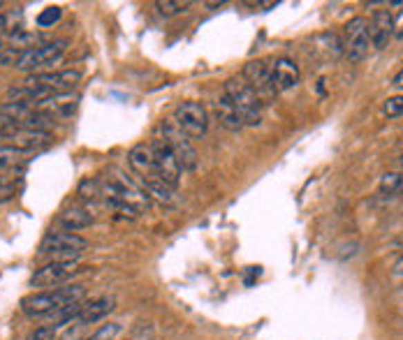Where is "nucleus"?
Returning a JSON list of instances; mask_svg holds the SVG:
<instances>
[{
    "label": "nucleus",
    "instance_id": "f257e3e1",
    "mask_svg": "<svg viewBox=\"0 0 403 340\" xmlns=\"http://www.w3.org/2000/svg\"><path fill=\"white\" fill-rule=\"evenodd\" d=\"M102 195L107 199V204L116 213H121L125 218H137L151 206L149 192L137 185L135 181L125 178L121 171H116L114 176H109L107 181H100Z\"/></svg>",
    "mask_w": 403,
    "mask_h": 340
},
{
    "label": "nucleus",
    "instance_id": "f03ea898",
    "mask_svg": "<svg viewBox=\"0 0 403 340\" xmlns=\"http://www.w3.org/2000/svg\"><path fill=\"white\" fill-rule=\"evenodd\" d=\"M86 290L84 285H70V287H61L54 292H37L21 299V310L28 317H42V315H54L56 310L65 308L72 303H84Z\"/></svg>",
    "mask_w": 403,
    "mask_h": 340
},
{
    "label": "nucleus",
    "instance_id": "7ed1b4c3",
    "mask_svg": "<svg viewBox=\"0 0 403 340\" xmlns=\"http://www.w3.org/2000/svg\"><path fill=\"white\" fill-rule=\"evenodd\" d=\"M153 139L156 142H160L162 146H167V149L171 151V155L178 160V164H181L183 171H193L197 167V151L193 149L190 139L183 135V130L174 123V118L158 123Z\"/></svg>",
    "mask_w": 403,
    "mask_h": 340
},
{
    "label": "nucleus",
    "instance_id": "20e7f679",
    "mask_svg": "<svg viewBox=\"0 0 403 340\" xmlns=\"http://www.w3.org/2000/svg\"><path fill=\"white\" fill-rule=\"evenodd\" d=\"M225 97L236 106V111L241 113L243 125H260L262 121V100L257 97V93L243 82L241 77L227 79L225 84Z\"/></svg>",
    "mask_w": 403,
    "mask_h": 340
},
{
    "label": "nucleus",
    "instance_id": "39448f33",
    "mask_svg": "<svg viewBox=\"0 0 403 340\" xmlns=\"http://www.w3.org/2000/svg\"><path fill=\"white\" fill-rule=\"evenodd\" d=\"M86 248H88V241L75 232H49L39 243V255H51L58 257L56 262H65V259L79 257Z\"/></svg>",
    "mask_w": 403,
    "mask_h": 340
},
{
    "label": "nucleus",
    "instance_id": "423d86ee",
    "mask_svg": "<svg viewBox=\"0 0 403 340\" xmlns=\"http://www.w3.org/2000/svg\"><path fill=\"white\" fill-rule=\"evenodd\" d=\"M68 44H70L68 39H54V42H47V44L37 46V49L21 51V56H19L15 68L26 70V72H35L39 68H49V65L58 63L65 56Z\"/></svg>",
    "mask_w": 403,
    "mask_h": 340
},
{
    "label": "nucleus",
    "instance_id": "0eeeda50",
    "mask_svg": "<svg viewBox=\"0 0 403 340\" xmlns=\"http://www.w3.org/2000/svg\"><path fill=\"white\" fill-rule=\"evenodd\" d=\"M174 123L183 130L188 139H202L209 128V113L202 102H181L174 111Z\"/></svg>",
    "mask_w": 403,
    "mask_h": 340
},
{
    "label": "nucleus",
    "instance_id": "6e6552de",
    "mask_svg": "<svg viewBox=\"0 0 403 340\" xmlns=\"http://www.w3.org/2000/svg\"><path fill=\"white\" fill-rule=\"evenodd\" d=\"M343 51L353 63H359L362 58L368 53V46H371V37H368V21L364 17H355L350 19L343 28Z\"/></svg>",
    "mask_w": 403,
    "mask_h": 340
},
{
    "label": "nucleus",
    "instance_id": "1a4fd4ad",
    "mask_svg": "<svg viewBox=\"0 0 403 340\" xmlns=\"http://www.w3.org/2000/svg\"><path fill=\"white\" fill-rule=\"evenodd\" d=\"M77 273H82V264H79L77 259L51 262L32 273L30 285L32 287H56V285H63V283H68V280H72Z\"/></svg>",
    "mask_w": 403,
    "mask_h": 340
},
{
    "label": "nucleus",
    "instance_id": "9d476101",
    "mask_svg": "<svg viewBox=\"0 0 403 340\" xmlns=\"http://www.w3.org/2000/svg\"><path fill=\"white\" fill-rule=\"evenodd\" d=\"M5 123V121H3ZM0 137L8 142V146L12 149H19L24 153H32V151H39L44 149L51 139H49V132H39V130H17L12 128L10 123H5V128L0 130Z\"/></svg>",
    "mask_w": 403,
    "mask_h": 340
},
{
    "label": "nucleus",
    "instance_id": "9b49d317",
    "mask_svg": "<svg viewBox=\"0 0 403 340\" xmlns=\"http://www.w3.org/2000/svg\"><path fill=\"white\" fill-rule=\"evenodd\" d=\"M128 162L132 167V171L140 178V183H153L162 181L158 176V167H156V155H153V146L151 144H137L132 146L128 153Z\"/></svg>",
    "mask_w": 403,
    "mask_h": 340
},
{
    "label": "nucleus",
    "instance_id": "f8f14e48",
    "mask_svg": "<svg viewBox=\"0 0 403 340\" xmlns=\"http://www.w3.org/2000/svg\"><path fill=\"white\" fill-rule=\"evenodd\" d=\"M299 84V65L292 58H279L269 68V86L272 93H285Z\"/></svg>",
    "mask_w": 403,
    "mask_h": 340
},
{
    "label": "nucleus",
    "instance_id": "ddd939ff",
    "mask_svg": "<svg viewBox=\"0 0 403 340\" xmlns=\"http://www.w3.org/2000/svg\"><path fill=\"white\" fill-rule=\"evenodd\" d=\"M151 146H153V155H156V167H158V176L162 178L165 183L171 185V188L176 190V185L181 183V164H178V160L171 155V151L167 149V146H162L160 142H151Z\"/></svg>",
    "mask_w": 403,
    "mask_h": 340
},
{
    "label": "nucleus",
    "instance_id": "4468645a",
    "mask_svg": "<svg viewBox=\"0 0 403 340\" xmlns=\"http://www.w3.org/2000/svg\"><path fill=\"white\" fill-rule=\"evenodd\" d=\"M79 104V97L77 95H70V93H58V95H49L44 100H39V102L30 104L32 109L42 111L44 116L49 118H65V116H72Z\"/></svg>",
    "mask_w": 403,
    "mask_h": 340
},
{
    "label": "nucleus",
    "instance_id": "2eb2a0df",
    "mask_svg": "<svg viewBox=\"0 0 403 340\" xmlns=\"http://www.w3.org/2000/svg\"><path fill=\"white\" fill-rule=\"evenodd\" d=\"M394 35V17L389 15V10H378L371 17V23H368V37H371V44L375 49H385L389 44V39Z\"/></svg>",
    "mask_w": 403,
    "mask_h": 340
},
{
    "label": "nucleus",
    "instance_id": "dca6fc26",
    "mask_svg": "<svg viewBox=\"0 0 403 340\" xmlns=\"http://www.w3.org/2000/svg\"><path fill=\"white\" fill-rule=\"evenodd\" d=\"M114 308H116V301L111 296L93 299L91 303H84V308H82V312H79V317H77L75 324H82V326L95 324V322H100V319L107 317Z\"/></svg>",
    "mask_w": 403,
    "mask_h": 340
},
{
    "label": "nucleus",
    "instance_id": "f3484780",
    "mask_svg": "<svg viewBox=\"0 0 403 340\" xmlns=\"http://www.w3.org/2000/svg\"><path fill=\"white\" fill-rule=\"evenodd\" d=\"M241 79L257 93V97L262 93H272V86H269V68L264 63H248L243 68Z\"/></svg>",
    "mask_w": 403,
    "mask_h": 340
},
{
    "label": "nucleus",
    "instance_id": "a211bd4d",
    "mask_svg": "<svg viewBox=\"0 0 403 340\" xmlns=\"http://www.w3.org/2000/svg\"><path fill=\"white\" fill-rule=\"evenodd\" d=\"M216 113H218V121H221V125L223 128H227L229 132H239L243 128L241 113L236 111V106L225 97V93L216 100Z\"/></svg>",
    "mask_w": 403,
    "mask_h": 340
},
{
    "label": "nucleus",
    "instance_id": "6ab92c4d",
    "mask_svg": "<svg viewBox=\"0 0 403 340\" xmlns=\"http://www.w3.org/2000/svg\"><path fill=\"white\" fill-rule=\"evenodd\" d=\"M91 223H93V216L86 209H68L58 216V225H61L65 232L86 229V227H91Z\"/></svg>",
    "mask_w": 403,
    "mask_h": 340
},
{
    "label": "nucleus",
    "instance_id": "aec40b11",
    "mask_svg": "<svg viewBox=\"0 0 403 340\" xmlns=\"http://www.w3.org/2000/svg\"><path fill=\"white\" fill-rule=\"evenodd\" d=\"M84 308V303H72V305H65V308L61 310H56L54 315V324H49V326H54V329H61V326H68L72 322H77V317H79V312H82Z\"/></svg>",
    "mask_w": 403,
    "mask_h": 340
},
{
    "label": "nucleus",
    "instance_id": "412c9836",
    "mask_svg": "<svg viewBox=\"0 0 403 340\" xmlns=\"http://www.w3.org/2000/svg\"><path fill=\"white\" fill-rule=\"evenodd\" d=\"M26 160V153L12 146H0V169H12V167L21 164Z\"/></svg>",
    "mask_w": 403,
    "mask_h": 340
},
{
    "label": "nucleus",
    "instance_id": "4be33fe9",
    "mask_svg": "<svg viewBox=\"0 0 403 340\" xmlns=\"http://www.w3.org/2000/svg\"><path fill=\"white\" fill-rule=\"evenodd\" d=\"M156 8L165 17H176V15H183L190 8V3L188 0H158Z\"/></svg>",
    "mask_w": 403,
    "mask_h": 340
},
{
    "label": "nucleus",
    "instance_id": "5701e85b",
    "mask_svg": "<svg viewBox=\"0 0 403 340\" xmlns=\"http://www.w3.org/2000/svg\"><path fill=\"white\" fill-rule=\"evenodd\" d=\"M63 17V10L61 8H44L42 12L37 15V26L39 28H51V26H56L58 21H61Z\"/></svg>",
    "mask_w": 403,
    "mask_h": 340
},
{
    "label": "nucleus",
    "instance_id": "b1692460",
    "mask_svg": "<svg viewBox=\"0 0 403 340\" xmlns=\"http://www.w3.org/2000/svg\"><path fill=\"white\" fill-rule=\"evenodd\" d=\"M380 190L385 192V195L403 192V174H385L380 181Z\"/></svg>",
    "mask_w": 403,
    "mask_h": 340
},
{
    "label": "nucleus",
    "instance_id": "393cba45",
    "mask_svg": "<svg viewBox=\"0 0 403 340\" xmlns=\"http://www.w3.org/2000/svg\"><path fill=\"white\" fill-rule=\"evenodd\" d=\"M79 195H82L84 199H97L102 195V185L97 178H86V181H82V185H79Z\"/></svg>",
    "mask_w": 403,
    "mask_h": 340
},
{
    "label": "nucleus",
    "instance_id": "a878e982",
    "mask_svg": "<svg viewBox=\"0 0 403 340\" xmlns=\"http://www.w3.org/2000/svg\"><path fill=\"white\" fill-rule=\"evenodd\" d=\"M121 333V324L118 322H109V324H102L93 336H88L86 340H116V336Z\"/></svg>",
    "mask_w": 403,
    "mask_h": 340
},
{
    "label": "nucleus",
    "instance_id": "bb28decb",
    "mask_svg": "<svg viewBox=\"0 0 403 340\" xmlns=\"http://www.w3.org/2000/svg\"><path fill=\"white\" fill-rule=\"evenodd\" d=\"M382 113L387 118H396V116H403V95H394L389 97L385 104H382Z\"/></svg>",
    "mask_w": 403,
    "mask_h": 340
},
{
    "label": "nucleus",
    "instance_id": "cd10ccee",
    "mask_svg": "<svg viewBox=\"0 0 403 340\" xmlns=\"http://www.w3.org/2000/svg\"><path fill=\"white\" fill-rule=\"evenodd\" d=\"M28 340H56V329L54 326H37L28 336Z\"/></svg>",
    "mask_w": 403,
    "mask_h": 340
},
{
    "label": "nucleus",
    "instance_id": "c85d7f7f",
    "mask_svg": "<svg viewBox=\"0 0 403 340\" xmlns=\"http://www.w3.org/2000/svg\"><path fill=\"white\" fill-rule=\"evenodd\" d=\"M19 56H21V51L12 49V46H5V49L0 51V65H17Z\"/></svg>",
    "mask_w": 403,
    "mask_h": 340
},
{
    "label": "nucleus",
    "instance_id": "c756f323",
    "mask_svg": "<svg viewBox=\"0 0 403 340\" xmlns=\"http://www.w3.org/2000/svg\"><path fill=\"white\" fill-rule=\"evenodd\" d=\"M82 329H84V326H82V324H77V329H75V331L70 329L61 340H86V338H84V333H82Z\"/></svg>",
    "mask_w": 403,
    "mask_h": 340
},
{
    "label": "nucleus",
    "instance_id": "7c9ffc66",
    "mask_svg": "<svg viewBox=\"0 0 403 340\" xmlns=\"http://www.w3.org/2000/svg\"><path fill=\"white\" fill-rule=\"evenodd\" d=\"M12 190H15V183H5L3 178H0V199L10 197V195H12Z\"/></svg>",
    "mask_w": 403,
    "mask_h": 340
},
{
    "label": "nucleus",
    "instance_id": "2f4dec72",
    "mask_svg": "<svg viewBox=\"0 0 403 340\" xmlns=\"http://www.w3.org/2000/svg\"><path fill=\"white\" fill-rule=\"evenodd\" d=\"M394 35L399 37V39H403V12L399 15V19L394 21Z\"/></svg>",
    "mask_w": 403,
    "mask_h": 340
},
{
    "label": "nucleus",
    "instance_id": "473e14b6",
    "mask_svg": "<svg viewBox=\"0 0 403 340\" xmlns=\"http://www.w3.org/2000/svg\"><path fill=\"white\" fill-rule=\"evenodd\" d=\"M394 86H396V88H403V70L394 77Z\"/></svg>",
    "mask_w": 403,
    "mask_h": 340
},
{
    "label": "nucleus",
    "instance_id": "72a5a7b5",
    "mask_svg": "<svg viewBox=\"0 0 403 340\" xmlns=\"http://www.w3.org/2000/svg\"><path fill=\"white\" fill-rule=\"evenodd\" d=\"M396 273H401V276H403V257L399 259V264H396Z\"/></svg>",
    "mask_w": 403,
    "mask_h": 340
},
{
    "label": "nucleus",
    "instance_id": "f704fd0d",
    "mask_svg": "<svg viewBox=\"0 0 403 340\" xmlns=\"http://www.w3.org/2000/svg\"><path fill=\"white\" fill-rule=\"evenodd\" d=\"M5 49V46H3V37H0V51H3Z\"/></svg>",
    "mask_w": 403,
    "mask_h": 340
},
{
    "label": "nucleus",
    "instance_id": "c9c22d12",
    "mask_svg": "<svg viewBox=\"0 0 403 340\" xmlns=\"http://www.w3.org/2000/svg\"><path fill=\"white\" fill-rule=\"evenodd\" d=\"M0 8H3V3H0Z\"/></svg>",
    "mask_w": 403,
    "mask_h": 340
},
{
    "label": "nucleus",
    "instance_id": "e433bc0d",
    "mask_svg": "<svg viewBox=\"0 0 403 340\" xmlns=\"http://www.w3.org/2000/svg\"><path fill=\"white\" fill-rule=\"evenodd\" d=\"M401 162H403V158H401Z\"/></svg>",
    "mask_w": 403,
    "mask_h": 340
}]
</instances>
